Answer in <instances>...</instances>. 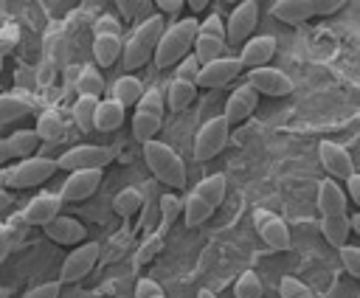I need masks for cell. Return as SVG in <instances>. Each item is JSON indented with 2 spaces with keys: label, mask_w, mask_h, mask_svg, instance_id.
<instances>
[{
  "label": "cell",
  "mask_w": 360,
  "mask_h": 298,
  "mask_svg": "<svg viewBox=\"0 0 360 298\" xmlns=\"http://www.w3.org/2000/svg\"><path fill=\"white\" fill-rule=\"evenodd\" d=\"M62 48H65V42H62L59 34H51V37L45 39V53H48V59H51L53 65H62Z\"/></svg>",
  "instance_id": "cell-46"
},
{
  "label": "cell",
  "mask_w": 360,
  "mask_h": 298,
  "mask_svg": "<svg viewBox=\"0 0 360 298\" xmlns=\"http://www.w3.org/2000/svg\"><path fill=\"white\" fill-rule=\"evenodd\" d=\"M124 104H118L112 96L110 98H104V101H98V110H96V129L98 132H112V129H118L121 124H124Z\"/></svg>",
  "instance_id": "cell-25"
},
{
  "label": "cell",
  "mask_w": 360,
  "mask_h": 298,
  "mask_svg": "<svg viewBox=\"0 0 360 298\" xmlns=\"http://www.w3.org/2000/svg\"><path fill=\"white\" fill-rule=\"evenodd\" d=\"M93 56L101 67H110L118 56H124V45L118 34H96L93 37Z\"/></svg>",
  "instance_id": "cell-24"
},
{
  "label": "cell",
  "mask_w": 360,
  "mask_h": 298,
  "mask_svg": "<svg viewBox=\"0 0 360 298\" xmlns=\"http://www.w3.org/2000/svg\"><path fill=\"white\" fill-rule=\"evenodd\" d=\"M143 96H146V90H143V84L135 76H121L112 84V98L118 104H124V107H138Z\"/></svg>",
  "instance_id": "cell-27"
},
{
  "label": "cell",
  "mask_w": 360,
  "mask_h": 298,
  "mask_svg": "<svg viewBox=\"0 0 360 298\" xmlns=\"http://www.w3.org/2000/svg\"><path fill=\"white\" fill-rule=\"evenodd\" d=\"M166 28H169V25H163L160 14H158V17H146V20L132 31V37L124 42V56H121L124 70H135V67L146 65V62L155 56L158 42H160V37L166 34Z\"/></svg>",
  "instance_id": "cell-1"
},
{
  "label": "cell",
  "mask_w": 360,
  "mask_h": 298,
  "mask_svg": "<svg viewBox=\"0 0 360 298\" xmlns=\"http://www.w3.org/2000/svg\"><path fill=\"white\" fill-rule=\"evenodd\" d=\"M259 104V93L250 87V84H242L231 93L228 104H225V121L233 127V124H242Z\"/></svg>",
  "instance_id": "cell-18"
},
{
  "label": "cell",
  "mask_w": 360,
  "mask_h": 298,
  "mask_svg": "<svg viewBox=\"0 0 360 298\" xmlns=\"http://www.w3.org/2000/svg\"><path fill=\"white\" fill-rule=\"evenodd\" d=\"M112 208H115L118 216L129 219V216H135V214L143 208V194H141L138 188H124V191H118V194L112 197Z\"/></svg>",
  "instance_id": "cell-34"
},
{
  "label": "cell",
  "mask_w": 360,
  "mask_h": 298,
  "mask_svg": "<svg viewBox=\"0 0 360 298\" xmlns=\"http://www.w3.org/2000/svg\"><path fill=\"white\" fill-rule=\"evenodd\" d=\"M318 211H321V216L346 214V194L338 186V180H323L318 186Z\"/></svg>",
  "instance_id": "cell-21"
},
{
  "label": "cell",
  "mask_w": 360,
  "mask_h": 298,
  "mask_svg": "<svg viewBox=\"0 0 360 298\" xmlns=\"http://www.w3.org/2000/svg\"><path fill=\"white\" fill-rule=\"evenodd\" d=\"M256 228H259V236L264 239V245L270 250H290V231L287 225L276 216V214H267V211H259L256 214Z\"/></svg>",
  "instance_id": "cell-15"
},
{
  "label": "cell",
  "mask_w": 360,
  "mask_h": 298,
  "mask_svg": "<svg viewBox=\"0 0 360 298\" xmlns=\"http://www.w3.org/2000/svg\"><path fill=\"white\" fill-rule=\"evenodd\" d=\"M340 261L346 267L349 276H354L360 281V247H352V245H343L340 247Z\"/></svg>",
  "instance_id": "cell-42"
},
{
  "label": "cell",
  "mask_w": 360,
  "mask_h": 298,
  "mask_svg": "<svg viewBox=\"0 0 360 298\" xmlns=\"http://www.w3.org/2000/svg\"><path fill=\"white\" fill-rule=\"evenodd\" d=\"M225 191H228V180H225V174H208V177H202L200 183H197V188H194V194H200L208 205H219L222 200H225Z\"/></svg>",
  "instance_id": "cell-28"
},
{
  "label": "cell",
  "mask_w": 360,
  "mask_h": 298,
  "mask_svg": "<svg viewBox=\"0 0 360 298\" xmlns=\"http://www.w3.org/2000/svg\"><path fill=\"white\" fill-rule=\"evenodd\" d=\"M59 290H62V284H59V281H45V284H39V287L28 290L22 298H59Z\"/></svg>",
  "instance_id": "cell-45"
},
{
  "label": "cell",
  "mask_w": 360,
  "mask_h": 298,
  "mask_svg": "<svg viewBox=\"0 0 360 298\" xmlns=\"http://www.w3.org/2000/svg\"><path fill=\"white\" fill-rule=\"evenodd\" d=\"M62 132H65V124H62V118H59L56 110H45V112L37 118V135H39L42 141L53 143V141L62 138Z\"/></svg>",
  "instance_id": "cell-35"
},
{
  "label": "cell",
  "mask_w": 360,
  "mask_h": 298,
  "mask_svg": "<svg viewBox=\"0 0 360 298\" xmlns=\"http://www.w3.org/2000/svg\"><path fill=\"white\" fill-rule=\"evenodd\" d=\"M312 3V17H323V14H335L340 6H346L343 0H309Z\"/></svg>",
  "instance_id": "cell-47"
},
{
  "label": "cell",
  "mask_w": 360,
  "mask_h": 298,
  "mask_svg": "<svg viewBox=\"0 0 360 298\" xmlns=\"http://www.w3.org/2000/svg\"><path fill=\"white\" fill-rule=\"evenodd\" d=\"M160 121H163V96L158 87L146 90V96L141 98V104L135 107V118H132V138L146 143L158 135L160 129Z\"/></svg>",
  "instance_id": "cell-4"
},
{
  "label": "cell",
  "mask_w": 360,
  "mask_h": 298,
  "mask_svg": "<svg viewBox=\"0 0 360 298\" xmlns=\"http://www.w3.org/2000/svg\"><path fill=\"white\" fill-rule=\"evenodd\" d=\"M59 169V160H51V157H28L22 163H17L14 169H8L3 174V183L8 188H31V186H39L45 183L48 177H53V171Z\"/></svg>",
  "instance_id": "cell-5"
},
{
  "label": "cell",
  "mask_w": 360,
  "mask_h": 298,
  "mask_svg": "<svg viewBox=\"0 0 360 298\" xmlns=\"http://www.w3.org/2000/svg\"><path fill=\"white\" fill-rule=\"evenodd\" d=\"M186 6H188V8H194V11H202V8L208 6V3H205V0H188Z\"/></svg>",
  "instance_id": "cell-51"
},
{
  "label": "cell",
  "mask_w": 360,
  "mask_h": 298,
  "mask_svg": "<svg viewBox=\"0 0 360 298\" xmlns=\"http://www.w3.org/2000/svg\"><path fill=\"white\" fill-rule=\"evenodd\" d=\"M222 51H225V25L217 14H211L197 31L194 56H197L200 65H211V62L222 59Z\"/></svg>",
  "instance_id": "cell-6"
},
{
  "label": "cell",
  "mask_w": 360,
  "mask_h": 298,
  "mask_svg": "<svg viewBox=\"0 0 360 298\" xmlns=\"http://www.w3.org/2000/svg\"><path fill=\"white\" fill-rule=\"evenodd\" d=\"M349 222H352V231H354V233H360V211H357L354 216H349Z\"/></svg>",
  "instance_id": "cell-52"
},
{
  "label": "cell",
  "mask_w": 360,
  "mask_h": 298,
  "mask_svg": "<svg viewBox=\"0 0 360 298\" xmlns=\"http://www.w3.org/2000/svg\"><path fill=\"white\" fill-rule=\"evenodd\" d=\"M62 197H56V194H37L25 208H22V216H25V222L28 225H48V222H53L56 216H59V208H62Z\"/></svg>",
  "instance_id": "cell-17"
},
{
  "label": "cell",
  "mask_w": 360,
  "mask_h": 298,
  "mask_svg": "<svg viewBox=\"0 0 360 298\" xmlns=\"http://www.w3.org/2000/svg\"><path fill=\"white\" fill-rule=\"evenodd\" d=\"M96 110H98V98L93 96H79L73 104V121L82 132L96 129Z\"/></svg>",
  "instance_id": "cell-31"
},
{
  "label": "cell",
  "mask_w": 360,
  "mask_h": 298,
  "mask_svg": "<svg viewBox=\"0 0 360 298\" xmlns=\"http://www.w3.org/2000/svg\"><path fill=\"white\" fill-rule=\"evenodd\" d=\"M141 225L146 231L160 228V197H155V183H146V197H143V219Z\"/></svg>",
  "instance_id": "cell-37"
},
{
  "label": "cell",
  "mask_w": 360,
  "mask_h": 298,
  "mask_svg": "<svg viewBox=\"0 0 360 298\" xmlns=\"http://www.w3.org/2000/svg\"><path fill=\"white\" fill-rule=\"evenodd\" d=\"M31 110H34V101H31L28 93H20V90L6 93V96L0 98V124H11V121L28 115Z\"/></svg>",
  "instance_id": "cell-23"
},
{
  "label": "cell",
  "mask_w": 360,
  "mask_h": 298,
  "mask_svg": "<svg viewBox=\"0 0 360 298\" xmlns=\"http://www.w3.org/2000/svg\"><path fill=\"white\" fill-rule=\"evenodd\" d=\"M242 70H245V65H242L236 56H222V59H217V62L200 67L197 87H222V84L233 82Z\"/></svg>",
  "instance_id": "cell-12"
},
{
  "label": "cell",
  "mask_w": 360,
  "mask_h": 298,
  "mask_svg": "<svg viewBox=\"0 0 360 298\" xmlns=\"http://www.w3.org/2000/svg\"><path fill=\"white\" fill-rule=\"evenodd\" d=\"M180 211H183L180 200H177L174 194H163V197H160V228H158V233L166 236V231L180 219Z\"/></svg>",
  "instance_id": "cell-38"
},
{
  "label": "cell",
  "mask_w": 360,
  "mask_h": 298,
  "mask_svg": "<svg viewBox=\"0 0 360 298\" xmlns=\"http://www.w3.org/2000/svg\"><path fill=\"white\" fill-rule=\"evenodd\" d=\"M143 160L149 166V171L155 174V180H160L163 186H174L183 188L186 186V166L183 157L163 141H146L143 143Z\"/></svg>",
  "instance_id": "cell-2"
},
{
  "label": "cell",
  "mask_w": 360,
  "mask_h": 298,
  "mask_svg": "<svg viewBox=\"0 0 360 298\" xmlns=\"http://www.w3.org/2000/svg\"><path fill=\"white\" fill-rule=\"evenodd\" d=\"M346 186H349V194H352V200L360 205V174H352V177L346 180Z\"/></svg>",
  "instance_id": "cell-50"
},
{
  "label": "cell",
  "mask_w": 360,
  "mask_h": 298,
  "mask_svg": "<svg viewBox=\"0 0 360 298\" xmlns=\"http://www.w3.org/2000/svg\"><path fill=\"white\" fill-rule=\"evenodd\" d=\"M118 6V11H121V17H127V20H138V17H143L149 8H152V3H146V0H118L115 3Z\"/></svg>",
  "instance_id": "cell-41"
},
{
  "label": "cell",
  "mask_w": 360,
  "mask_h": 298,
  "mask_svg": "<svg viewBox=\"0 0 360 298\" xmlns=\"http://www.w3.org/2000/svg\"><path fill=\"white\" fill-rule=\"evenodd\" d=\"M98 253H101V245H98V242H87V245L76 247V250L68 253V259L62 261L59 278H62V281H79V278H84V276L93 270V264L98 261Z\"/></svg>",
  "instance_id": "cell-11"
},
{
  "label": "cell",
  "mask_w": 360,
  "mask_h": 298,
  "mask_svg": "<svg viewBox=\"0 0 360 298\" xmlns=\"http://www.w3.org/2000/svg\"><path fill=\"white\" fill-rule=\"evenodd\" d=\"M25 216H22V211L20 214H14V216H8V222L3 225V259L17 247V245H22V236H25Z\"/></svg>",
  "instance_id": "cell-32"
},
{
  "label": "cell",
  "mask_w": 360,
  "mask_h": 298,
  "mask_svg": "<svg viewBox=\"0 0 360 298\" xmlns=\"http://www.w3.org/2000/svg\"><path fill=\"white\" fill-rule=\"evenodd\" d=\"M101 169H82V171H70L65 186H62V200L65 202H79V200H87L98 186H101Z\"/></svg>",
  "instance_id": "cell-14"
},
{
  "label": "cell",
  "mask_w": 360,
  "mask_h": 298,
  "mask_svg": "<svg viewBox=\"0 0 360 298\" xmlns=\"http://www.w3.org/2000/svg\"><path fill=\"white\" fill-rule=\"evenodd\" d=\"M200 67H202V65L197 62V56H186L174 79H183V82H194V84H197V79H200Z\"/></svg>",
  "instance_id": "cell-43"
},
{
  "label": "cell",
  "mask_w": 360,
  "mask_h": 298,
  "mask_svg": "<svg viewBox=\"0 0 360 298\" xmlns=\"http://www.w3.org/2000/svg\"><path fill=\"white\" fill-rule=\"evenodd\" d=\"M197 31H200V22L194 17H186L174 25L166 28V34L160 37L158 42V51H155V65L163 70V67H172L174 62H180L186 56L188 48H194V39H197Z\"/></svg>",
  "instance_id": "cell-3"
},
{
  "label": "cell",
  "mask_w": 360,
  "mask_h": 298,
  "mask_svg": "<svg viewBox=\"0 0 360 298\" xmlns=\"http://www.w3.org/2000/svg\"><path fill=\"white\" fill-rule=\"evenodd\" d=\"M256 20H259V3L256 0H245L239 3L231 17H228V25H225V39L231 45H242L248 39V34L256 28Z\"/></svg>",
  "instance_id": "cell-9"
},
{
  "label": "cell",
  "mask_w": 360,
  "mask_h": 298,
  "mask_svg": "<svg viewBox=\"0 0 360 298\" xmlns=\"http://www.w3.org/2000/svg\"><path fill=\"white\" fill-rule=\"evenodd\" d=\"M197 298H217V295H214L211 290H200V292H197Z\"/></svg>",
  "instance_id": "cell-53"
},
{
  "label": "cell",
  "mask_w": 360,
  "mask_h": 298,
  "mask_svg": "<svg viewBox=\"0 0 360 298\" xmlns=\"http://www.w3.org/2000/svg\"><path fill=\"white\" fill-rule=\"evenodd\" d=\"M76 90H79V96H93V98H98V96L104 93V76L98 73V67L84 65V67L79 70V76H76Z\"/></svg>",
  "instance_id": "cell-33"
},
{
  "label": "cell",
  "mask_w": 360,
  "mask_h": 298,
  "mask_svg": "<svg viewBox=\"0 0 360 298\" xmlns=\"http://www.w3.org/2000/svg\"><path fill=\"white\" fill-rule=\"evenodd\" d=\"M45 233H48V239H53L56 245H76V242L84 239V225H82L79 219H73V216H62V214H59L53 222L45 225Z\"/></svg>",
  "instance_id": "cell-20"
},
{
  "label": "cell",
  "mask_w": 360,
  "mask_h": 298,
  "mask_svg": "<svg viewBox=\"0 0 360 298\" xmlns=\"http://www.w3.org/2000/svg\"><path fill=\"white\" fill-rule=\"evenodd\" d=\"M96 34H118V22L104 14V17H98V22H96Z\"/></svg>",
  "instance_id": "cell-48"
},
{
  "label": "cell",
  "mask_w": 360,
  "mask_h": 298,
  "mask_svg": "<svg viewBox=\"0 0 360 298\" xmlns=\"http://www.w3.org/2000/svg\"><path fill=\"white\" fill-rule=\"evenodd\" d=\"M318 155H321V166L332 174V180H349V177L354 174L352 155H349L340 143H335V141H321Z\"/></svg>",
  "instance_id": "cell-13"
},
{
  "label": "cell",
  "mask_w": 360,
  "mask_h": 298,
  "mask_svg": "<svg viewBox=\"0 0 360 298\" xmlns=\"http://www.w3.org/2000/svg\"><path fill=\"white\" fill-rule=\"evenodd\" d=\"M39 143H42V138L37 135V129H17V132H11L3 141L0 155H3V160H11V157L28 160V157H34V152H37Z\"/></svg>",
  "instance_id": "cell-16"
},
{
  "label": "cell",
  "mask_w": 360,
  "mask_h": 298,
  "mask_svg": "<svg viewBox=\"0 0 360 298\" xmlns=\"http://www.w3.org/2000/svg\"><path fill=\"white\" fill-rule=\"evenodd\" d=\"M270 14L287 25H301L304 20L312 17V3L309 0H278L270 6Z\"/></svg>",
  "instance_id": "cell-22"
},
{
  "label": "cell",
  "mask_w": 360,
  "mask_h": 298,
  "mask_svg": "<svg viewBox=\"0 0 360 298\" xmlns=\"http://www.w3.org/2000/svg\"><path fill=\"white\" fill-rule=\"evenodd\" d=\"M194 96H197V84H194V82H183V79H172L169 93H166L169 107H172L174 112L186 110V107L194 101Z\"/></svg>",
  "instance_id": "cell-30"
},
{
  "label": "cell",
  "mask_w": 360,
  "mask_h": 298,
  "mask_svg": "<svg viewBox=\"0 0 360 298\" xmlns=\"http://www.w3.org/2000/svg\"><path fill=\"white\" fill-rule=\"evenodd\" d=\"M115 149L110 146H73L59 157V169L65 171H82V169H104L107 163H112Z\"/></svg>",
  "instance_id": "cell-8"
},
{
  "label": "cell",
  "mask_w": 360,
  "mask_h": 298,
  "mask_svg": "<svg viewBox=\"0 0 360 298\" xmlns=\"http://www.w3.org/2000/svg\"><path fill=\"white\" fill-rule=\"evenodd\" d=\"M233 292H236V298H262L264 287H262V278L248 270V273H242V276L236 278Z\"/></svg>",
  "instance_id": "cell-39"
},
{
  "label": "cell",
  "mask_w": 360,
  "mask_h": 298,
  "mask_svg": "<svg viewBox=\"0 0 360 298\" xmlns=\"http://www.w3.org/2000/svg\"><path fill=\"white\" fill-rule=\"evenodd\" d=\"M228 132H231V124L225 121V115H217L211 121H205L194 138V160L205 163L211 157H217L225 143H228Z\"/></svg>",
  "instance_id": "cell-7"
},
{
  "label": "cell",
  "mask_w": 360,
  "mask_h": 298,
  "mask_svg": "<svg viewBox=\"0 0 360 298\" xmlns=\"http://www.w3.org/2000/svg\"><path fill=\"white\" fill-rule=\"evenodd\" d=\"M155 6H158V11H166V14H174V11H180V8L186 6V3H183V0H158Z\"/></svg>",
  "instance_id": "cell-49"
},
{
  "label": "cell",
  "mask_w": 360,
  "mask_h": 298,
  "mask_svg": "<svg viewBox=\"0 0 360 298\" xmlns=\"http://www.w3.org/2000/svg\"><path fill=\"white\" fill-rule=\"evenodd\" d=\"M321 233H323V239H326L332 247L340 250V247L346 245L349 233H352V222H349L346 214H338V216H321Z\"/></svg>",
  "instance_id": "cell-26"
},
{
  "label": "cell",
  "mask_w": 360,
  "mask_h": 298,
  "mask_svg": "<svg viewBox=\"0 0 360 298\" xmlns=\"http://www.w3.org/2000/svg\"><path fill=\"white\" fill-rule=\"evenodd\" d=\"M248 84L259 96H287L292 93V79L278 67H256L248 73Z\"/></svg>",
  "instance_id": "cell-10"
},
{
  "label": "cell",
  "mask_w": 360,
  "mask_h": 298,
  "mask_svg": "<svg viewBox=\"0 0 360 298\" xmlns=\"http://www.w3.org/2000/svg\"><path fill=\"white\" fill-rule=\"evenodd\" d=\"M278 295H281V298H315L312 290H309L304 281L292 278V276H284V278H281V284H278Z\"/></svg>",
  "instance_id": "cell-40"
},
{
  "label": "cell",
  "mask_w": 360,
  "mask_h": 298,
  "mask_svg": "<svg viewBox=\"0 0 360 298\" xmlns=\"http://www.w3.org/2000/svg\"><path fill=\"white\" fill-rule=\"evenodd\" d=\"M211 214H214V205H208L200 194H188L186 197V202H183V219H186V225L188 228H197V225H202L205 219H211Z\"/></svg>",
  "instance_id": "cell-29"
},
{
  "label": "cell",
  "mask_w": 360,
  "mask_h": 298,
  "mask_svg": "<svg viewBox=\"0 0 360 298\" xmlns=\"http://www.w3.org/2000/svg\"><path fill=\"white\" fill-rule=\"evenodd\" d=\"M273 53H276V37L262 34V37L248 39V45H245V51H242L239 62H242L245 67L256 70V67H267V62L273 59Z\"/></svg>",
  "instance_id": "cell-19"
},
{
  "label": "cell",
  "mask_w": 360,
  "mask_h": 298,
  "mask_svg": "<svg viewBox=\"0 0 360 298\" xmlns=\"http://www.w3.org/2000/svg\"><path fill=\"white\" fill-rule=\"evenodd\" d=\"M135 298H166V295H163V290L158 287V281L141 278V281L135 284Z\"/></svg>",
  "instance_id": "cell-44"
},
{
  "label": "cell",
  "mask_w": 360,
  "mask_h": 298,
  "mask_svg": "<svg viewBox=\"0 0 360 298\" xmlns=\"http://www.w3.org/2000/svg\"><path fill=\"white\" fill-rule=\"evenodd\" d=\"M163 250V233H158V231H152L141 245H138V250H135V256H132V267L138 270V267H143V264H149L158 253Z\"/></svg>",
  "instance_id": "cell-36"
}]
</instances>
